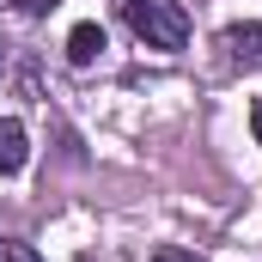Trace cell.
<instances>
[{
  "instance_id": "obj_4",
  "label": "cell",
  "mask_w": 262,
  "mask_h": 262,
  "mask_svg": "<svg viewBox=\"0 0 262 262\" xmlns=\"http://www.w3.org/2000/svg\"><path fill=\"white\" fill-rule=\"evenodd\" d=\"M98 55H104V31H98V25H73V31H67V61L92 67Z\"/></svg>"
},
{
  "instance_id": "obj_3",
  "label": "cell",
  "mask_w": 262,
  "mask_h": 262,
  "mask_svg": "<svg viewBox=\"0 0 262 262\" xmlns=\"http://www.w3.org/2000/svg\"><path fill=\"white\" fill-rule=\"evenodd\" d=\"M31 165V134L18 116H0V177H18Z\"/></svg>"
},
{
  "instance_id": "obj_2",
  "label": "cell",
  "mask_w": 262,
  "mask_h": 262,
  "mask_svg": "<svg viewBox=\"0 0 262 262\" xmlns=\"http://www.w3.org/2000/svg\"><path fill=\"white\" fill-rule=\"evenodd\" d=\"M220 61L232 73H262V25H226L220 31Z\"/></svg>"
},
{
  "instance_id": "obj_7",
  "label": "cell",
  "mask_w": 262,
  "mask_h": 262,
  "mask_svg": "<svg viewBox=\"0 0 262 262\" xmlns=\"http://www.w3.org/2000/svg\"><path fill=\"white\" fill-rule=\"evenodd\" d=\"M152 262H201L195 250H177V244H165V250H152Z\"/></svg>"
},
{
  "instance_id": "obj_6",
  "label": "cell",
  "mask_w": 262,
  "mask_h": 262,
  "mask_svg": "<svg viewBox=\"0 0 262 262\" xmlns=\"http://www.w3.org/2000/svg\"><path fill=\"white\" fill-rule=\"evenodd\" d=\"M0 262H43L31 244H18V238H0Z\"/></svg>"
},
{
  "instance_id": "obj_5",
  "label": "cell",
  "mask_w": 262,
  "mask_h": 262,
  "mask_svg": "<svg viewBox=\"0 0 262 262\" xmlns=\"http://www.w3.org/2000/svg\"><path fill=\"white\" fill-rule=\"evenodd\" d=\"M61 0H0V12H12V18H49Z\"/></svg>"
},
{
  "instance_id": "obj_1",
  "label": "cell",
  "mask_w": 262,
  "mask_h": 262,
  "mask_svg": "<svg viewBox=\"0 0 262 262\" xmlns=\"http://www.w3.org/2000/svg\"><path fill=\"white\" fill-rule=\"evenodd\" d=\"M122 18L146 49H183L189 43V12L177 0H122Z\"/></svg>"
},
{
  "instance_id": "obj_8",
  "label": "cell",
  "mask_w": 262,
  "mask_h": 262,
  "mask_svg": "<svg viewBox=\"0 0 262 262\" xmlns=\"http://www.w3.org/2000/svg\"><path fill=\"white\" fill-rule=\"evenodd\" d=\"M250 134H256V146H262V98L250 104Z\"/></svg>"
}]
</instances>
